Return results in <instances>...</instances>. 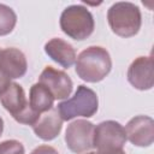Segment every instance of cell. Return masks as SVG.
<instances>
[{
  "label": "cell",
  "mask_w": 154,
  "mask_h": 154,
  "mask_svg": "<svg viewBox=\"0 0 154 154\" xmlns=\"http://www.w3.org/2000/svg\"><path fill=\"white\" fill-rule=\"evenodd\" d=\"M99 108V99L96 93L81 84L77 87L73 96L58 103V112L63 120H71L76 117H93Z\"/></svg>",
  "instance_id": "277c9868"
},
{
  "label": "cell",
  "mask_w": 154,
  "mask_h": 154,
  "mask_svg": "<svg viewBox=\"0 0 154 154\" xmlns=\"http://www.w3.org/2000/svg\"><path fill=\"white\" fill-rule=\"evenodd\" d=\"M87 154H100V153H97V152H89V153H87Z\"/></svg>",
  "instance_id": "44dd1931"
},
{
  "label": "cell",
  "mask_w": 154,
  "mask_h": 154,
  "mask_svg": "<svg viewBox=\"0 0 154 154\" xmlns=\"http://www.w3.org/2000/svg\"><path fill=\"white\" fill-rule=\"evenodd\" d=\"M94 124L85 119H77L67 125L65 131V142L67 148L76 153L82 154L93 148Z\"/></svg>",
  "instance_id": "52a82bcc"
},
{
  "label": "cell",
  "mask_w": 154,
  "mask_h": 154,
  "mask_svg": "<svg viewBox=\"0 0 154 154\" xmlns=\"http://www.w3.org/2000/svg\"><path fill=\"white\" fill-rule=\"evenodd\" d=\"M126 140L137 147H149L154 142V120L148 116L131 118L124 128Z\"/></svg>",
  "instance_id": "30bf717a"
},
{
  "label": "cell",
  "mask_w": 154,
  "mask_h": 154,
  "mask_svg": "<svg viewBox=\"0 0 154 154\" xmlns=\"http://www.w3.org/2000/svg\"><path fill=\"white\" fill-rule=\"evenodd\" d=\"M53 103L54 97L45 85L38 82L31 85L29 91V105L35 112L42 114L49 111L53 107Z\"/></svg>",
  "instance_id": "5bb4252c"
},
{
  "label": "cell",
  "mask_w": 154,
  "mask_h": 154,
  "mask_svg": "<svg viewBox=\"0 0 154 154\" xmlns=\"http://www.w3.org/2000/svg\"><path fill=\"white\" fill-rule=\"evenodd\" d=\"M112 69V60L106 48L90 46L82 51L76 59L77 76L88 82L97 83L102 81Z\"/></svg>",
  "instance_id": "6da1fadb"
},
{
  "label": "cell",
  "mask_w": 154,
  "mask_h": 154,
  "mask_svg": "<svg viewBox=\"0 0 154 154\" xmlns=\"http://www.w3.org/2000/svg\"><path fill=\"white\" fill-rule=\"evenodd\" d=\"M38 83L45 85L51 94L53 95L54 100H64L67 99L72 91V79L70 76L61 71L57 70L52 66H46L38 77Z\"/></svg>",
  "instance_id": "ba28073f"
},
{
  "label": "cell",
  "mask_w": 154,
  "mask_h": 154,
  "mask_svg": "<svg viewBox=\"0 0 154 154\" xmlns=\"http://www.w3.org/2000/svg\"><path fill=\"white\" fill-rule=\"evenodd\" d=\"M0 55H1V49H0Z\"/></svg>",
  "instance_id": "7402d4cb"
},
{
  "label": "cell",
  "mask_w": 154,
  "mask_h": 154,
  "mask_svg": "<svg viewBox=\"0 0 154 154\" xmlns=\"http://www.w3.org/2000/svg\"><path fill=\"white\" fill-rule=\"evenodd\" d=\"M129 83L138 90H149L154 85V63L152 55L136 58L128 69Z\"/></svg>",
  "instance_id": "9c48e42d"
},
{
  "label": "cell",
  "mask_w": 154,
  "mask_h": 154,
  "mask_svg": "<svg viewBox=\"0 0 154 154\" xmlns=\"http://www.w3.org/2000/svg\"><path fill=\"white\" fill-rule=\"evenodd\" d=\"M11 83H12L11 79L0 70V95L4 94V91L10 87Z\"/></svg>",
  "instance_id": "ac0fdd59"
},
{
  "label": "cell",
  "mask_w": 154,
  "mask_h": 154,
  "mask_svg": "<svg viewBox=\"0 0 154 154\" xmlns=\"http://www.w3.org/2000/svg\"><path fill=\"white\" fill-rule=\"evenodd\" d=\"M0 70L10 78H20L26 73L28 63L24 53L14 47H8L1 51Z\"/></svg>",
  "instance_id": "8fae6325"
},
{
  "label": "cell",
  "mask_w": 154,
  "mask_h": 154,
  "mask_svg": "<svg viewBox=\"0 0 154 154\" xmlns=\"http://www.w3.org/2000/svg\"><path fill=\"white\" fill-rule=\"evenodd\" d=\"M114 154H125V152H124V150H120V152H117V153H114Z\"/></svg>",
  "instance_id": "ffe728a7"
},
{
  "label": "cell",
  "mask_w": 154,
  "mask_h": 154,
  "mask_svg": "<svg viewBox=\"0 0 154 154\" xmlns=\"http://www.w3.org/2000/svg\"><path fill=\"white\" fill-rule=\"evenodd\" d=\"M60 28L64 34L76 41L88 38L95 26L94 17L83 5H70L60 16Z\"/></svg>",
  "instance_id": "3957f363"
},
{
  "label": "cell",
  "mask_w": 154,
  "mask_h": 154,
  "mask_svg": "<svg viewBox=\"0 0 154 154\" xmlns=\"http://www.w3.org/2000/svg\"><path fill=\"white\" fill-rule=\"evenodd\" d=\"M63 128V119L57 108L52 107L49 111L42 113L37 122L32 125L35 135L43 141H52L60 134Z\"/></svg>",
  "instance_id": "7c38bea8"
},
{
  "label": "cell",
  "mask_w": 154,
  "mask_h": 154,
  "mask_svg": "<svg viewBox=\"0 0 154 154\" xmlns=\"http://www.w3.org/2000/svg\"><path fill=\"white\" fill-rule=\"evenodd\" d=\"M16 23L17 14L14 13V11L10 6L0 4V36H5L12 32Z\"/></svg>",
  "instance_id": "9a60e30c"
},
{
  "label": "cell",
  "mask_w": 154,
  "mask_h": 154,
  "mask_svg": "<svg viewBox=\"0 0 154 154\" xmlns=\"http://www.w3.org/2000/svg\"><path fill=\"white\" fill-rule=\"evenodd\" d=\"M107 20L112 31L120 37L135 36L142 24V16L138 6L128 1L113 4L107 11Z\"/></svg>",
  "instance_id": "7a4b0ae2"
},
{
  "label": "cell",
  "mask_w": 154,
  "mask_h": 154,
  "mask_svg": "<svg viewBox=\"0 0 154 154\" xmlns=\"http://www.w3.org/2000/svg\"><path fill=\"white\" fill-rule=\"evenodd\" d=\"M45 52L53 61L58 63L65 69L71 67L76 63L75 48L63 38L54 37L48 42H46Z\"/></svg>",
  "instance_id": "4fadbf2b"
},
{
  "label": "cell",
  "mask_w": 154,
  "mask_h": 154,
  "mask_svg": "<svg viewBox=\"0 0 154 154\" xmlns=\"http://www.w3.org/2000/svg\"><path fill=\"white\" fill-rule=\"evenodd\" d=\"M0 154H25V150L19 141L6 140L0 143Z\"/></svg>",
  "instance_id": "2e32d148"
},
{
  "label": "cell",
  "mask_w": 154,
  "mask_h": 154,
  "mask_svg": "<svg viewBox=\"0 0 154 154\" xmlns=\"http://www.w3.org/2000/svg\"><path fill=\"white\" fill-rule=\"evenodd\" d=\"M126 135L123 125L116 120H105L94 129L93 148L100 154H114L123 150Z\"/></svg>",
  "instance_id": "8992f818"
},
{
  "label": "cell",
  "mask_w": 154,
  "mask_h": 154,
  "mask_svg": "<svg viewBox=\"0 0 154 154\" xmlns=\"http://www.w3.org/2000/svg\"><path fill=\"white\" fill-rule=\"evenodd\" d=\"M2 131H4V120H2V118L0 117V136L2 135Z\"/></svg>",
  "instance_id": "d6986e66"
},
{
  "label": "cell",
  "mask_w": 154,
  "mask_h": 154,
  "mask_svg": "<svg viewBox=\"0 0 154 154\" xmlns=\"http://www.w3.org/2000/svg\"><path fill=\"white\" fill-rule=\"evenodd\" d=\"M0 102L13 119L20 124L32 126L41 116L30 107L23 87L14 82L11 83L4 94L0 95Z\"/></svg>",
  "instance_id": "5b68a950"
},
{
  "label": "cell",
  "mask_w": 154,
  "mask_h": 154,
  "mask_svg": "<svg viewBox=\"0 0 154 154\" xmlns=\"http://www.w3.org/2000/svg\"><path fill=\"white\" fill-rule=\"evenodd\" d=\"M30 154H59V153L55 148L47 146V144H42V146L36 147Z\"/></svg>",
  "instance_id": "e0dca14e"
}]
</instances>
